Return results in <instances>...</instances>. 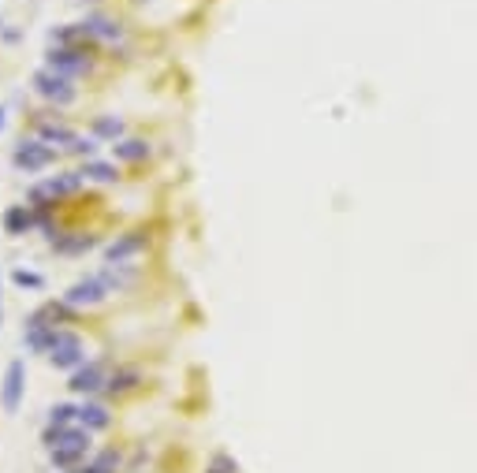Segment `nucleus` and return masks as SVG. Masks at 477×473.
Here are the masks:
<instances>
[{
	"instance_id": "obj_23",
	"label": "nucleus",
	"mask_w": 477,
	"mask_h": 473,
	"mask_svg": "<svg viewBox=\"0 0 477 473\" xmlns=\"http://www.w3.org/2000/svg\"><path fill=\"white\" fill-rule=\"evenodd\" d=\"M4 123H8V112H4V105H0V131H4Z\"/></svg>"
},
{
	"instance_id": "obj_6",
	"label": "nucleus",
	"mask_w": 477,
	"mask_h": 473,
	"mask_svg": "<svg viewBox=\"0 0 477 473\" xmlns=\"http://www.w3.org/2000/svg\"><path fill=\"white\" fill-rule=\"evenodd\" d=\"M45 67L60 71V75H68V78H79V75H86V71H90V60H86V52H82V49H71V45H52V49L45 52Z\"/></svg>"
},
{
	"instance_id": "obj_18",
	"label": "nucleus",
	"mask_w": 477,
	"mask_h": 473,
	"mask_svg": "<svg viewBox=\"0 0 477 473\" xmlns=\"http://www.w3.org/2000/svg\"><path fill=\"white\" fill-rule=\"evenodd\" d=\"M94 138L119 142V138H123V120H119V116H97V120H94Z\"/></svg>"
},
{
	"instance_id": "obj_13",
	"label": "nucleus",
	"mask_w": 477,
	"mask_h": 473,
	"mask_svg": "<svg viewBox=\"0 0 477 473\" xmlns=\"http://www.w3.org/2000/svg\"><path fill=\"white\" fill-rule=\"evenodd\" d=\"M79 176L90 179V183H119V165H116V160H97V157H90V160H82Z\"/></svg>"
},
{
	"instance_id": "obj_10",
	"label": "nucleus",
	"mask_w": 477,
	"mask_h": 473,
	"mask_svg": "<svg viewBox=\"0 0 477 473\" xmlns=\"http://www.w3.org/2000/svg\"><path fill=\"white\" fill-rule=\"evenodd\" d=\"M79 26H82L86 38H97V41H108V45L123 41V26H119L116 19H108V15H86Z\"/></svg>"
},
{
	"instance_id": "obj_19",
	"label": "nucleus",
	"mask_w": 477,
	"mask_h": 473,
	"mask_svg": "<svg viewBox=\"0 0 477 473\" xmlns=\"http://www.w3.org/2000/svg\"><path fill=\"white\" fill-rule=\"evenodd\" d=\"M12 284L15 287H23V291H45V272H34V269H23V265H15L12 269Z\"/></svg>"
},
{
	"instance_id": "obj_4",
	"label": "nucleus",
	"mask_w": 477,
	"mask_h": 473,
	"mask_svg": "<svg viewBox=\"0 0 477 473\" xmlns=\"http://www.w3.org/2000/svg\"><path fill=\"white\" fill-rule=\"evenodd\" d=\"M57 160V149H52L49 142H41L38 134L34 138H19L15 142V149H12V165L26 171V176H34V171H45Z\"/></svg>"
},
{
	"instance_id": "obj_7",
	"label": "nucleus",
	"mask_w": 477,
	"mask_h": 473,
	"mask_svg": "<svg viewBox=\"0 0 477 473\" xmlns=\"http://www.w3.org/2000/svg\"><path fill=\"white\" fill-rule=\"evenodd\" d=\"M23 391H26V361L12 358L4 369V388H0V403H4V414H15L23 403Z\"/></svg>"
},
{
	"instance_id": "obj_5",
	"label": "nucleus",
	"mask_w": 477,
	"mask_h": 473,
	"mask_svg": "<svg viewBox=\"0 0 477 473\" xmlns=\"http://www.w3.org/2000/svg\"><path fill=\"white\" fill-rule=\"evenodd\" d=\"M108 295H112V291H108L105 284H101V280H97V272H94V276H82V280H75V284H71L68 291H63V298H60V302H63V306H71V309H97L101 302H108Z\"/></svg>"
},
{
	"instance_id": "obj_17",
	"label": "nucleus",
	"mask_w": 477,
	"mask_h": 473,
	"mask_svg": "<svg viewBox=\"0 0 477 473\" xmlns=\"http://www.w3.org/2000/svg\"><path fill=\"white\" fill-rule=\"evenodd\" d=\"M112 157L116 160H145V157H150V142H142V138H119V142H112Z\"/></svg>"
},
{
	"instance_id": "obj_21",
	"label": "nucleus",
	"mask_w": 477,
	"mask_h": 473,
	"mask_svg": "<svg viewBox=\"0 0 477 473\" xmlns=\"http://www.w3.org/2000/svg\"><path fill=\"white\" fill-rule=\"evenodd\" d=\"M94 246H97V239H90V235L86 239H75V242H57L60 253H82V250H94Z\"/></svg>"
},
{
	"instance_id": "obj_3",
	"label": "nucleus",
	"mask_w": 477,
	"mask_h": 473,
	"mask_svg": "<svg viewBox=\"0 0 477 473\" xmlns=\"http://www.w3.org/2000/svg\"><path fill=\"white\" fill-rule=\"evenodd\" d=\"M49 366H57V369H63V372H75V369H82L86 366V343L79 339L75 332H68V328H60L57 332V339H52V347H49Z\"/></svg>"
},
{
	"instance_id": "obj_1",
	"label": "nucleus",
	"mask_w": 477,
	"mask_h": 473,
	"mask_svg": "<svg viewBox=\"0 0 477 473\" xmlns=\"http://www.w3.org/2000/svg\"><path fill=\"white\" fill-rule=\"evenodd\" d=\"M30 86H34V94H38L41 101H49V105H57V108H68V105L79 101L75 78L60 75V71H52V67H38V71H34V83Z\"/></svg>"
},
{
	"instance_id": "obj_9",
	"label": "nucleus",
	"mask_w": 477,
	"mask_h": 473,
	"mask_svg": "<svg viewBox=\"0 0 477 473\" xmlns=\"http://www.w3.org/2000/svg\"><path fill=\"white\" fill-rule=\"evenodd\" d=\"M108 377L112 372L105 369V361H86L82 369H75L71 372V391H79V395H94V391H101V388H108Z\"/></svg>"
},
{
	"instance_id": "obj_8",
	"label": "nucleus",
	"mask_w": 477,
	"mask_h": 473,
	"mask_svg": "<svg viewBox=\"0 0 477 473\" xmlns=\"http://www.w3.org/2000/svg\"><path fill=\"white\" fill-rule=\"evenodd\" d=\"M82 183H86V179H82L79 171H63V176H52V179H45L41 187H34V190H30V202H34V205L57 202V198H63V194H75Z\"/></svg>"
},
{
	"instance_id": "obj_12",
	"label": "nucleus",
	"mask_w": 477,
	"mask_h": 473,
	"mask_svg": "<svg viewBox=\"0 0 477 473\" xmlns=\"http://www.w3.org/2000/svg\"><path fill=\"white\" fill-rule=\"evenodd\" d=\"M134 276H139V269H134L131 261H127V265H105V269L97 272V280H101V284H105L108 291H112V295H119V291L131 287Z\"/></svg>"
},
{
	"instance_id": "obj_14",
	"label": "nucleus",
	"mask_w": 477,
	"mask_h": 473,
	"mask_svg": "<svg viewBox=\"0 0 477 473\" xmlns=\"http://www.w3.org/2000/svg\"><path fill=\"white\" fill-rule=\"evenodd\" d=\"M75 134H79V131H71L68 123H57V120L38 123V138H41V142H49L52 149H57V145H60V149H68V145L75 142Z\"/></svg>"
},
{
	"instance_id": "obj_2",
	"label": "nucleus",
	"mask_w": 477,
	"mask_h": 473,
	"mask_svg": "<svg viewBox=\"0 0 477 473\" xmlns=\"http://www.w3.org/2000/svg\"><path fill=\"white\" fill-rule=\"evenodd\" d=\"M49 448H52V462L57 466H75L79 459H86L90 451V429H75V425H68V429H52L49 432Z\"/></svg>"
},
{
	"instance_id": "obj_16",
	"label": "nucleus",
	"mask_w": 477,
	"mask_h": 473,
	"mask_svg": "<svg viewBox=\"0 0 477 473\" xmlns=\"http://www.w3.org/2000/svg\"><path fill=\"white\" fill-rule=\"evenodd\" d=\"M4 227H8V235H26L34 227V209L30 205H12L4 213Z\"/></svg>"
},
{
	"instance_id": "obj_22",
	"label": "nucleus",
	"mask_w": 477,
	"mask_h": 473,
	"mask_svg": "<svg viewBox=\"0 0 477 473\" xmlns=\"http://www.w3.org/2000/svg\"><path fill=\"white\" fill-rule=\"evenodd\" d=\"M0 324H4V284H0Z\"/></svg>"
},
{
	"instance_id": "obj_20",
	"label": "nucleus",
	"mask_w": 477,
	"mask_h": 473,
	"mask_svg": "<svg viewBox=\"0 0 477 473\" xmlns=\"http://www.w3.org/2000/svg\"><path fill=\"white\" fill-rule=\"evenodd\" d=\"M97 149H101V138H94V134H75V142L68 145L63 153H75V157H97Z\"/></svg>"
},
{
	"instance_id": "obj_11",
	"label": "nucleus",
	"mask_w": 477,
	"mask_h": 473,
	"mask_svg": "<svg viewBox=\"0 0 477 473\" xmlns=\"http://www.w3.org/2000/svg\"><path fill=\"white\" fill-rule=\"evenodd\" d=\"M142 246H145V235H139V231L119 235V239L112 242V246L105 250V265H127V261H131Z\"/></svg>"
},
{
	"instance_id": "obj_15",
	"label": "nucleus",
	"mask_w": 477,
	"mask_h": 473,
	"mask_svg": "<svg viewBox=\"0 0 477 473\" xmlns=\"http://www.w3.org/2000/svg\"><path fill=\"white\" fill-rule=\"evenodd\" d=\"M79 425L82 429H108V425H112V414H108L101 403H90L86 399V403L79 406Z\"/></svg>"
}]
</instances>
